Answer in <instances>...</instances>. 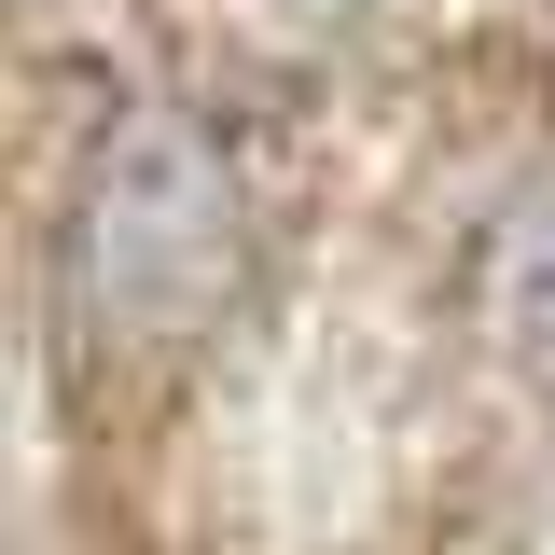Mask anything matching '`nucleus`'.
Returning <instances> with one entry per match:
<instances>
[{
    "instance_id": "f257e3e1",
    "label": "nucleus",
    "mask_w": 555,
    "mask_h": 555,
    "mask_svg": "<svg viewBox=\"0 0 555 555\" xmlns=\"http://www.w3.org/2000/svg\"><path fill=\"white\" fill-rule=\"evenodd\" d=\"M264 236L250 195V153L208 126V112H126L98 126V153L69 167L56 208V292L98 347H181L236 306Z\"/></svg>"
},
{
    "instance_id": "f03ea898",
    "label": "nucleus",
    "mask_w": 555,
    "mask_h": 555,
    "mask_svg": "<svg viewBox=\"0 0 555 555\" xmlns=\"http://www.w3.org/2000/svg\"><path fill=\"white\" fill-rule=\"evenodd\" d=\"M473 306H486V334L514 361H555V181L500 195V222L473 250Z\"/></svg>"
}]
</instances>
